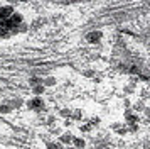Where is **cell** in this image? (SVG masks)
Returning a JSON list of instances; mask_svg holds the SVG:
<instances>
[{
    "instance_id": "cell-3",
    "label": "cell",
    "mask_w": 150,
    "mask_h": 149,
    "mask_svg": "<svg viewBox=\"0 0 150 149\" xmlns=\"http://www.w3.org/2000/svg\"><path fill=\"white\" fill-rule=\"evenodd\" d=\"M86 39H88L89 42H98V41L101 39V32H98V31H96V32H89L88 36H86Z\"/></svg>"
},
{
    "instance_id": "cell-10",
    "label": "cell",
    "mask_w": 150,
    "mask_h": 149,
    "mask_svg": "<svg viewBox=\"0 0 150 149\" xmlns=\"http://www.w3.org/2000/svg\"><path fill=\"white\" fill-rule=\"evenodd\" d=\"M69 149H74V148H69Z\"/></svg>"
},
{
    "instance_id": "cell-8",
    "label": "cell",
    "mask_w": 150,
    "mask_h": 149,
    "mask_svg": "<svg viewBox=\"0 0 150 149\" xmlns=\"http://www.w3.org/2000/svg\"><path fill=\"white\" fill-rule=\"evenodd\" d=\"M42 92H44V87H35L34 88V93H37V95L42 93Z\"/></svg>"
},
{
    "instance_id": "cell-4",
    "label": "cell",
    "mask_w": 150,
    "mask_h": 149,
    "mask_svg": "<svg viewBox=\"0 0 150 149\" xmlns=\"http://www.w3.org/2000/svg\"><path fill=\"white\" fill-rule=\"evenodd\" d=\"M73 144H74V148L76 149H83L84 148V141H83V139H78V137H73Z\"/></svg>"
},
{
    "instance_id": "cell-9",
    "label": "cell",
    "mask_w": 150,
    "mask_h": 149,
    "mask_svg": "<svg viewBox=\"0 0 150 149\" xmlns=\"http://www.w3.org/2000/svg\"><path fill=\"white\" fill-rule=\"evenodd\" d=\"M5 27V20H0V29H4Z\"/></svg>"
},
{
    "instance_id": "cell-7",
    "label": "cell",
    "mask_w": 150,
    "mask_h": 149,
    "mask_svg": "<svg viewBox=\"0 0 150 149\" xmlns=\"http://www.w3.org/2000/svg\"><path fill=\"white\" fill-rule=\"evenodd\" d=\"M49 149H62V146L59 142H51V144H49Z\"/></svg>"
},
{
    "instance_id": "cell-1",
    "label": "cell",
    "mask_w": 150,
    "mask_h": 149,
    "mask_svg": "<svg viewBox=\"0 0 150 149\" xmlns=\"http://www.w3.org/2000/svg\"><path fill=\"white\" fill-rule=\"evenodd\" d=\"M27 107L30 108V110L39 112V110H42V107H44V102H42V98H32V100L27 102Z\"/></svg>"
},
{
    "instance_id": "cell-5",
    "label": "cell",
    "mask_w": 150,
    "mask_h": 149,
    "mask_svg": "<svg viewBox=\"0 0 150 149\" xmlns=\"http://www.w3.org/2000/svg\"><path fill=\"white\" fill-rule=\"evenodd\" d=\"M59 141H61L62 144H69V142L73 141V135H71V134H69V132H68V134L61 135V137H59Z\"/></svg>"
},
{
    "instance_id": "cell-2",
    "label": "cell",
    "mask_w": 150,
    "mask_h": 149,
    "mask_svg": "<svg viewBox=\"0 0 150 149\" xmlns=\"http://www.w3.org/2000/svg\"><path fill=\"white\" fill-rule=\"evenodd\" d=\"M12 14H14V7H10V5L0 7V20H7Z\"/></svg>"
},
{
    "instance_id": "cell-6",
    "label": "cell",
    "mask_w": 150,
    "mask_h": 149,
    "mask_svg": "<svg viewBox=\"0 0 150 149\" xmlns=\"http://www.w3.org/2000/svg\"><path fill=\"white\" fill-rule=\"evenodd\" d=\"M125 120H127V122H130V124L133 125V122L137 120V117H135L133 114H132V112H127V114H125Z\"/></svg>"
}]
</instances>
